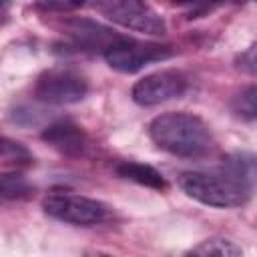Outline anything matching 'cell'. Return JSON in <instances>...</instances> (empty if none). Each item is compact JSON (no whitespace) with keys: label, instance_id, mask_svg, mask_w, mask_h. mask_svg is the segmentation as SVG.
<instances>
[{"label":"cell","instance_id":"6da1fadb","mask_svg":"<svg viewBox=\"0 0 257 257\" xmlns=\"http://www.w3.org/2000/svg\"><path fill=\"white\" fill-rule=\"evenodd\" d=\"M255 161L249 153H233L215 171H187L179 179L183 193L207 207H241L251 199Z\"/></svg>","mask_w":257,"mask_h":257},{"label":"cell","instance_id":"7a4b0ae2","mask_svg":"<svg viewBox=\"0 0 257 257\" xmlns=\"http://www.w3.org/2000/svg\"><path fill=\"white\" fill-rule=\"evenodd\" d=\"M149 137L153 143L183 159H199L213 149L209 124L191 112H165L151 120Z\"/></svg>","mask_w":257,"mask_h":257},{"label":"cell","instance_id":"3957f363","mask_svg":"<svg viewBox=\"0 0 257 257\" xmlns=\"http://www.w3.org/2000/svg\"><path fill=\"white\" fill-rule=\"evenodd\" d=\"M42 209L48 217L56 221H62L68 225H80V227L100 225L112 217V209L106 203L78 195V193H70V191L50 193L48 197H44Z\"/></svg>","mask_w":257,"mask_h":257},{"label":"cell","instance_id":"277c9868","mask_svg":"<svg viewBox=\"0 0 257 257\" xmlns=\"http://www.w3.org/2000/svg\"><path fill=\"white\" fill-rule=\"evenodd\" d=\"M92 4L106 20L126 30L151 36H161L167 32L163 16L147 0H92Z\"/></svg>","mask_w":257,"mask_h":257},{"label":"cell","instance_id":"5b68a950","mask_svg":"<svg viewBox=\"0 0 257 257\" xmlns=\"http://www.w3.org/2000/svg\"><path fill=\"white\" fill-rule=\"evenodd\" d=\"M102 56L112 70L133 74V72L143 70L149 64L169 60L173 56V50H171V46H165L159 42L118 38L102 52Z\"/></svg>","mask_w":257,"mask_h":257},{"label":"cell","instance_id":"8992f818","mask_svg":"<svg viewBox=\"0 0 257 257\" xmlns=\"http://www.w3.org/2000/svg\"><path fill=\"white\" fill-rule=\"evenodd\" d=\"M88 80L72 68H48L34 84V96L46 104H72L86 96Z\"/></svg>","mask_w":257,"mask_h":257},{"label":"cell","instance_id":"52a82bcc","mask_svg":"<svg viewBox=\"0 0 257 257\" xmlns=\"http://www.w3.org/2000/svg\"><path fill=\"white\" fill-rule=\"evenodd\" d=\"M187 88H189V78L185 76V72L177 68H163L137 80L131 90V96L141 106H155L183 96Z\"/></svg>","mask_w":257,"mask_h":257},{"label":"cell","instance_id":"ba28073f","mask_svg":"<svg viewBox=\"0 0 257 257\" xmlns=\"http://www.w3.org/2000/svg\"><path fill=\"white\" fill-rule=\"evenodd\" d=\"M42 141L64 157H84L90 147L88 135L82 131V126L68 118L48 124L42 131Z\"/></svg>","mask_w":257,"mask_h":257},{"label":"cell","instance_id":"9c48e42d","mask_svg":"<svg viewBox=\"0 0 257 257\" xmlns=\"http://www.w3.org/2000/svg\"><path fill=\"white\" fill-rule=\"evenodd\" d=\"M68 34L70 38L74 40L76 46H80L82 50H96L100 48L102 52L112 44L116 42L120 36H114L108 28L96 24V22H90V20H74L68 28Z\"/></svg>","mask_w":257,"mask_h":257},{"label":"cell","instance_id":"30bf717a","mask_svg":"<svg viewBox=\"0 0 257 257\" xmlns=\"http://www.w3.org/2000/svg\"><path fill=\"white\" fill-rule=\"evenodd\" d=\"M114 173L120 177V179H126V181H133L137 185H143V187H149V189H155V191H163L167 187V181L165 177L151 165H145V163H137V161H118L114 165Z\"/></svg>","mask_w":257,"mask_h":257},{"label":"cell","instance_id":"8fae6325","mask_svg":"<svg viewBox=\"0 0 257 257\" xmlns=\"http://www.w3.org/2000/svg\"><path fill=\"white\" fill-rule=\"evenodd\" d=\"M30 193H32V185L22 173L16 171L0 173V205L22 201Z\"/></svg>","mask_w":257,"mask_h":257},{"label":"cell","instance_id":"7c38bea8","mask_svg":"<svg viewBox=\"0 0 257 257\" xmlns=\"http://www.w3.org/2000/svg\"><path fill=\"white\" fill-rule=\"evenodd\" d=\"M189 253L193 255H217V257H237V255H243V249L239 245H235L233 241L229 239H221V237H215V239H207L203 241L201 245L193 247Z\"/></svg>","mask_w":257,"mask_h":257},{"label":"cell","instance_id":"4fadbf2b","mask_svg":"<svg viewBox=\"0 0 257 257\" xmlns=\"http://www.w3.org/2000/svg\"><path fill=\"white\" fill-rule=\"evenodd\" d=\"M233 110L243 120H249V122L255 120V86L253 84H249L247 88H243L233 98Z\"/></svg>","mask_w":257,"mask_h":257},{"label":"cell","instance_id":"5bb4252c","mask_svg":"<svg viewBox=\"0 0 257 257\" xmlns=\"http://www.w3.org/2000/svg\"><path fill=\"white\" fill-rule=\"evenodd\" d=\"M0 159L10 161V163H16V165L30 163L32 161L30 153L20 143H16L12 139H6V137H0Z\"/></svg>","mask_w":257,"mask_h":257},{"label":"cell","instance_id":"9a60e30c","mask_svg":"<svg viewBox=\"0 0 257 257\" xmlns=\"http://www.w3.org/2000/svg\"><path fill=\"white\" fill-rule=\"evenodd\" d=\"M36 4L50 12H66L84 4V0H36Z\"/></svg>","mask_w":257,"mask_h":257},{"label":"cell","instance_id":"2e32d148","mask_svg":"<svg viewBox=\"0 0 257 257\" xmlns=\"http://www.w3.org/2000/svg\"><path fill=\"white\" fill-rule=\"evenodd\" d=\"M237 68H241L243 72H247V74H255V44H251L247 50H243L241 54H239V58H237Z\"/></svg>","mask_w":257,"mask_h":257},{"label":"cell","instance_id":"e0dca14e","mask_svg":"<svg viewBox=\"0 0 257 257\" xmlns=\"http://www.w3.org/2000/svg\"><path fill=\"white\" fill-rule=\"evenodd\" d=\"M173 4H177V6H183V8H189V10H207L209 6H213V4H217V2H221V0H171Z\"/></svg>","mask_w":257,"mask_h":257},{"label":"cell","instance_id":"ac0fdd59","mask_svg":"<svg viewBox=\"0 0 257 257\" xmlns=\"http://www.w3.org/2000/svg\"><path fill=\"white\" fill-rule=\"evenodd\" d=\"M12 6H14V0H0V26H4L8 22Z\"/></svg>","mask_w":257,"mask_h":257}]
</instances>
